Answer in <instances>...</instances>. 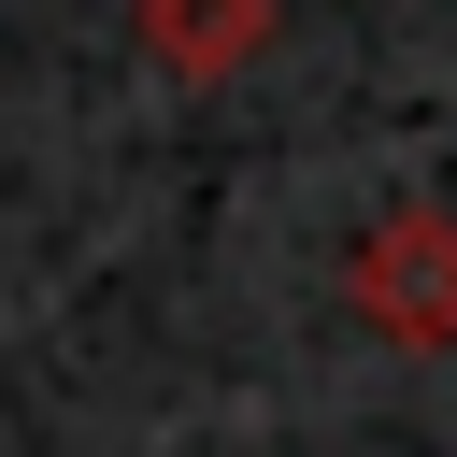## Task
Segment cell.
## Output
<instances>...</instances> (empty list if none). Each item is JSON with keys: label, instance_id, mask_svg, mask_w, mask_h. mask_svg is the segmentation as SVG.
Masks as SVG:
<instances>
[{"label": "cell", "instance_id": "2", "mask_svg": "<svg viewBox=\"0 0 457 457\" xmlns=\"http://www.w3.org/2000/svg\"><path fill=\"white\" fill-rule=\"evenodd\" d=\"M271 0H129V43L171 71V86H228L243 57H271Z\"/></svg>", "mask_w": 457, "mask_h": 457}, {"label": "cell", "instance_id": "1", "mask_svg": "<svg viewBox=\"0 0 457 457\" xmlns=\"http://www.w3.org/2000/svg\"><path fill=\"white\" fill-rule=\"evenodd\" d=\"M343 300H357V328H371V343L443 357V343H457V214H443V200L371 214V228H357V257H343Z\"/></svg>", "mask_w": 457, "mask_h": 457}]
</instances>
